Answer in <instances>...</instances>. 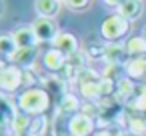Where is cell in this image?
<instances>
[{"instance_id":"6da1fadb","label":"cell","mask_w":146,"mask_h":136,"mask_svg":"<svg viewBox=\"0 0 146 136\" xmlns=\"http://www.w3.org/2000/svg\"><path fill=\"white\" fill-rule=\"evenodd\" d=\"M18 104H20V108L24 112L38 114V112L48 108V94L44 90H40V88H28L26 92L20 94Z\"/></svg>"},{"instance_id":"7a4b0ae2","label":"cell","mask_w":146,"mask_h":136,"mask_svg":"<svg viewBox=\"0 0 146 136\" xmlns=\"http://www.w3.org/2000/svg\"><path fill=\"white\" fill-rule=\"evenodd\" d=\"M126 32H128V20H126L122 14L110 16V18H106L104 24H102V36H104L106 40H118V38H122Z\"/></svg>"},{"instance_id":"3957f363","label":"cell","mask_w":146,"mask_h":136,"mask_svg":"<svg viewBox=\"0 0 146 136\" xmlns=\"http://www.w3.org/2000/svg\"><path fill=\"white\" fill-rule=\"evenodd\" d=\"M22 84V72L16 66H6L0 72V88L4 92H12Z\"/></svg>"},{"instance_id":"277c9868","label":"cell","mask_w":146,"mask_h":136,"mask_svg":"<svg viewBox=\"0 0 146 136\" xmlns=\"http://www.w3.org/2000/svg\"><path fill=\"white\" fill-rule=\"evenodd\" d=\"M32 30H34V34H36L38 40H54V38L58 36V34H56L54 22H52L50 18H42V16L34 22Z\"/></svg>"},{"instance_id":"5b68a950","label":"cell","mask_w":146,"mask_h":136,"mask_svg":"<svg viewBox=\"0 0 146 136\" xmlns=\"http://www.w3.org/2000/svg\"><path fill=\"white\" fill-rule=\"evenodd\" d=\"M70 132L74 136H88L92 132V120L86 116V114H78L72 118L70 122Z\"/></svg>"},{"instance_id":"8992f818","label":"cell","mask_w":146,"mask_h":136,"mask_svg":"<svg viewBox=\"0 0 146 136\" xmlns=\"http://www.w3.org/2000/svg\"><path fill=\"white\" fill-rule=\"evenodd\" d=\"M36 40L38 38L32 28H18L14 32V42L18 44V48H34Z\"/></svg>"},{"instance_id":"52a82bcc","label":"cell","mask_w":146,"mask_h":136,"mask_svg":"<svg viewBox=\"0 0 146 136\" xmlns=\"http://www.w3.org/2000/svg\"><path fill=\"white\" fill-rule=\"evenodd\" d=\"M76 46H78V44H76V38H74L72 34H58V36L54 38V48L60 50L64 56L76 52Z\"/></svg>"},{"instance_id":"ba28073f","label":"cell","mask_w":146,"mask_h":136,"mask_svg":"<svg viewBox=\"0 0 146 136\" xmlns=\"http://www.w3.org/2000/svg\"><path fill=\"white\" fill-rule=\"evenodd\" d=\"M58 8H60V2H58V0H36V10H38V14H40L42 18H52V16H56Z\"/></svg>"},{"instance_id":"9c48e42d","label":"cell","mask_w":146,"mask_h":136,"mask_svg":"<svg viewBox=\"0 0 146 136\" xmlns=\"http://www.w3.org/2000/svg\"><path fill=\"white\" fill-rule=\"evenodd\" d=\"M44 66L48 68V70H52V72H58L62 66H64V54L60 52V50H50V52H46V56H44Z\"/></svg>"},{"instance_id":"30bf717a","label":"cell","mask_w":146,"mask_h":136,"mask_svg":"<svg viewBox=\"0 0 146 136\" xmlns=\"http://www.w3.org/2000/svg\"><path fill=\"white\" fill-rule=\"evenodd\" d=\"M126 70H128V74L132 78H146V58H142V56L134 58L126 66Z\"/></svg>"},{"instance_id":"8fae6325","label":"cell","mask_w":146,"mask_h":136,"mask_svg":"<svg viewBox=\"0 0 146 136\" xmlns=\"http://www.w3.org/2000/svg\"><path fill=\"white\" fill-rule=\"evenodd\" d=\"M120 14L126 18V20H132L140 14V2L138 0H124L122 6H120Z\"/></svg>"},{"instance_id":"7c38bea8","label":"cell","mask_w":146,"mask_h":136,"mask_svg":"<svg viewBox=\"0 0 146 136\" xmlns=\"http://www.w3.org/2000/svg\"><path fill=\"white\" fill-rule=\"evenodd\" d=\"M126 52L130 54V56H142L144 52H146V38H142V36H136V38H132L128 44H126Z\"/></svg>"},{"instance_id":"4fadbf2b","label":"cell","mask_w":146,"mask_h":136,"mask_svg":"<svg viewBox=\"0 0 146 136\" xmlns=\"http://www.w3.org/2000/svg\"><path fill=\"white\" fill-rule=\"evenodd\" d=\"M18 50V44L14 42V36H0V54L14 56Z\"/></svg>"},{"instance_id":"5bb4252c","label":"cell","mask_w":146,"mask_h":136,"mask_svg":"<svg viewBox=\"0 0 146 136\" xmlns=\"http://www.w3.org/2000/svg\"><path fill=\"white\" fill-rule=\"evenodd\" d=\"M12 58H14L16 62L28 64V62H32V58H34V48H18Z\"/></svg>"},{"instance_id":"9a60e30c","label":"cell","mask_w":146,"mask_h":136,"mask_svg":"<svg viewBox=\"0 0 146 136\" xmlns=\"http://www.w3.org/2000/svg\"><path fill=\"white\" fill-rule=\"evenodd\" d=\"M82 92H84V96H88V98H96L102 90H100V84L90 82V84H84V86H82Z\"/></svg>"},{"instance_id":"2e32d148","label":"cell","mask_w":146,"mask_h":136,"mask_svg":"<svg viewBox=\"0 0 146 136\" xmlns=\"http://www.w3.org/2000/svg\"><path fill=\"white\" fill-rule=\"evenodd\" d=\"M60 108L66 110V112H72V110L78 108V102H76V98H72V96H62V100H60Z\"/></svg>"},{"instance_id":"e0dca14e","label":"cell","mask_w":146,"mask_h":136,"mask_svg":"<svg viewBox=\"0 0 146 136\" xmlns=\"http://www.w3.org/2000/svg\"><path fill=\"white\" fill-rule=\"evenodd\" d=\"M64 2L72 8V10H82L88 6V0H64Z\"/></svg>"},{"instance_id":"ac0fdd59","label":"cell","mask_w":146,"mask_h":136,"mask_svg":"<svg viewBox=\"0 0 146 136\" xmlns=\"http://www.w3.org/2000/svg\"><path fill=\"white\" fill-rule=\"evenodd\" d=\"M104 2H106L108 6H122L124 0H104Z\"/></svg>"},{"instance_id":"d6986e66","label":"cell","mask_w":146,"mask_h":136,"mask_svg":"<svg viewBox=\"0 0 146 136\" xmlns=\"http://www.w3.org/2000/svg\"><path fill=\"white\" fill-rule=\"evenodd\" d=\"M2 6H4V4H2V0H0V14H2Z\"/></svg>"},{"instance_id":"ffe728a7","label":"cell","mask_w":146,"mask_h":136,"mask_svg":"<svg viewBox=\"0 0 146 136\" xmlns=\"http://www.w3.org/2000/svg\"><path fill=\"white\" fill-rule=\"evenodd\" d=\"M2 68H4V66H2V62H0V72H2Z\"/></svg>"},{"instance_id":"44dd1931","label":"cell","mask_w":146,"mask_h":136,"mask_svg":"<svg viewBox=\"0 0 146 136\" xmlns=\"http://www.w3.org/2000/svg\"><path fill=\"white\" fill-rule=\"evenodd\" d=\"M144 38H146V34H144Z\"/></svg>"}]
</instances>
